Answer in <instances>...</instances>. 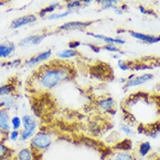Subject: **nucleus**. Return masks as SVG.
Here are the masks:
<instances>
[{
  "label": "nucleus",
  "mask_w": 160,
  "mask_h": 160,
  "mask_svg": "<svg viewBox=\"0 0 160 160\" xmlns=\"http://www.w3.org/2000/svg\"><path fill=\"white\" fill-rule=\"evenodd\" d=\"M79 42H71V43L69 44V46H70V48H75L76 47H78V46L79 45Z\"/></svg>",
  "instance_id": "obj_29"
},
{
  "label": "nucleus",
  "mask_w": 160,
  "mask_h": 160,
  "mask_svg": "<svg viewBox=\"0 0 160 160\" xmlns=\"http://www.w3.org/2000/svg\"><path fill=\"white\" fill-rule=\"evenodd\" d=\"M70 12H66V13H61V14H54V15H52L50 16L49 19H59V18H62V17H65L66 16L68 15L69 13H70Z\"/></svg>",
  "instance_id": "obj_20"
},
{
  "label": "nucleus",
  "mask_w": 160,
  "mask_h": 160,
  "mask_svg": "<svg viewBox=\"0 0 160 160\" xmlns=\"http://www.w3.org/2000/svg\"><path fill=\"white\" fill-rule=\"evenodd\" d=\"M13 50V48L8 46L0 45V58L1 57H7L10 54Z\"/></svg>",
  "instance_id": "obj_14"
},
{
  "label": "nucleus",
  "mask_w": 160,
  "mask_h": 160,
  "mask_svg": "<svg viewBox=\"0 0 160 160\" xmlns=\"http://www.w3.org/2000/svg\"><path fill=\"white\" fill-rule=\"evenodd\" d=\"M116 160H118V159H116Z\"/></svg>",
  "instance_id": "obj_31"
},
{
  "label": "nucleus",
  "mask_w": 160,
  "mask_h": 160,
  "mask_svg": "<svg viewBox=\"0 0 160 160\" xmlns=\"http://www.w3.org/2000/svg\"><path fill=\"white\" fill-rule=\"evenodd\" d=\"M0 128L4 130L10 129L8 124V115L5 110L0 111Z\"/></svg>",
  "instance_id": "obj_8"
},
{
  "label": "nucleus",
  "mask_w": 160,
  "mask_h": 160,
  "mask_svg": "<svg viewBox=\"0 0 160 160\" xmlns=\"http://www.w3.org/2000/svg\"><path fill=\"white\" fill-rule=\"evenodd\" d=\"M122 130L124 131V133H125L126 134H131L133 133L132 130L130 129L128 126H127V125H122Z\"/></svg>",
  "instance_id": "obj_22"
},
{
  "label": "nucleus",
  "mask_w": 160,
  "mask_h": 160,
  "mask_svg": "<svg viewBox=\"0 0 160 160\" xmlns=\"http://www.w3.org/2000/svg\"><path fill=\"white\" fill-rule=\"evenodd\" d=\"M105 49H108V51H111V52H117V51H119L118 49H116V48L113 47V46H111V45L107 46V47H105Z\"/></svg>",
  "instance_id": "obj_26"
},
{
  "label": "nucleus",
  "mask_w": 160,
  "mask_h": 160,
  "mask_svg": "<svg viewBox=\"0 0 160 160\" xmlns=\"http://www.w3.org/2000/svg\"><path fill=\"white\" fill-rule=\"evenodd\" d=\"M150 67H148V66H146V65H140V66H137V67H136V70H141V69H150Z\"/></svg>",
  "instance_id": "obj_28"
},
{
  "label": "nucleus",
  "mask_w": 160,
  "mask_h": 160,
  "mask_svg": "<svg viewBox=\"0 0 160 160\" xmlns=\"http://www.w3.org/2000/svg\"><path fill=\"white\" fill-rule=\"evenodd\" d=\"M36 18L33 15L25 16L19 18V19L14 20L12 23L11 27L13 28H19L20 27L25 25V24H29V23L33 22L36 21Z\"/></svg>",
  "instance_id": "obj_5"
},
{
  "label": "nucleus",
  "mask_w": 160,
  "mask_h": 160,
  "mask_svg": "<svg viewBox=\"0 0 160 160\" xmlns=\"http://www.w3.org/2000/svg\"><path fill=\"white\" fill-rule=\"evenodd\" d=\"M18 135H19V133H18L17 131H14L11 133V134H10V139H11L12 140H16L18 137Z\"/></svg>",
  "instance_id": "obj_27"
},
{
  "label": "nucleus",
  "mask_w": 160,
  "mask_h": 160,
  "mask_svg": "<svg viewBox=\"0 0 160 160\" xmlns=\"http://www.w3.org/2000/svg\"><path fill=\"white\" fill-rule=\"evenodd\" d=\"M80 4H79V2L78 1H76V2H73L70 3V4H68L67 5V8H74V7H77L79 6Z\"/></svg>",
  "instance_id": "obj_25"
},
{
  "label": "nucleus",
  "mask_w": 160,
  "mask_h": 160,
  "mask_svg": "<svg viewBox=\"0 0 160 160\" xmlns=\"http://www.w3.org/2000/svg\"><path fill=\"white\" fill-rule=\"evenodd\" d=\"M130 33H131V35H132L133 37H134V38L139 39V40L143 41V42H149V43H156V42H158L160 41V36L154 37V36H151V35H145V34H142V33H136V32H133V31L130 32Z\"/></svg>",
  "instance_id": "obj_6"
},
{
  "label": "nucleus",
  "mask_w": 160,
  "mask_h": 160,
  "mask_svg": "<svg viewBox=\"0 0 160 160\" xmlns=\"http://www.w3.org/2000/svg\"><path fill=\"white\" fill-rule=\"evenodd\" d=\"M58 56L61 58H71L77 55V53L74 49H67V50H64L62 53H58Z\"/></svg>",
  "instance_id": "obj_16"
},
{
  "label": "nucleus",
  "mask_w": 160,
  "mask_h": 160,
  "mask_svg": "<svg viewBox=\"0 0 160 160\" xmlns=\"http://www.w3.org/2000/svg\"><path fill=\"white\" fill-rule=\"evenodd\" d=\"M18 158H19V160H31V153L28 149H22L18 154Z\"/></svg>",
  "instance_id": "obj_12"
},
{
  "label": "nucleus",
  "mask_w": 160,
  "mask_h": 160,
  "mask_svg": "<svg viewBox=\"0 0 160 160\" xmlns=\"http://www.w3.org/2000/svg\"><path fill=\"white\" fill-rule=\"evenodd\" d=\"M4 104L5 105H6V106H9V105H10V104H12V103L10 102V99L9 98V97H6V98H5Z\"/></svg>",
  "instance_id": "obj_30"
},
{
  "label": "nucleus",
  "mask_w": 160,
  "mask_h": 160,
  "mask_svg": "<svg viewBox=\"0 0 160 160\" xmlns=\"http://www.w3.org/2000/svg\"><path fill=\"white\" fill-rule=\"evenodd\" d=\"M22 122L24 125V131L22 134V137L24 140H27L33 134L36 123L34 119L30 115H25L22 117Z\"/></svg>",
  "instance_id": "obj_2"
},
{
  "label": "nucleus",
  "mask_w": 160,
  "mask_h": 160,
  "mask_svg": "<svg viewBox=\"0 0 160 160\" xmlns=\"http://www.w3.org/2000/svg\"><path fill=\"white\" fill-rule=\"evenodd\" d=\"M103 3H105L104 5V8H110V7H113L114 5H116L117 2L116 1H104L102 2Z\"/></svg>",
  "instance_id": "obj_21"
},
{
  "label": "nucleus",
  "mask_w": 160,
  "mask_h": 160,
  "mask_svg": "<svg viewBox=\"0 0 160 160\" xmlns=\"http://www.w3.org/2000/svg\"><path fill=\"white\" fill-rule=\"evenodd\" d=\"M5 153H6V147H5L4 145L0 144V158L3 157L5 154Z\"/></svg>",
  "instance_id": "obj_23"
},
{
  "label": "nucleus",
  "mask_w": 160,
  "mask_h": 160,
  "mask_svg": "<svg viewBox=\"0 0 160 160\" xmlns=\"http://www.w3.org/2000/svg\"><path fill=\"white\" fill-rule=\"evenodd\" d=\"M99 105H100V106L103 108V109L108 110L113 107V100L111 98H108L106 100H104L101 101Z\"/></svg>",
  "instance_id": "obj_15"
},
{
  "label": "nucleus",
  "mask_w": 160,
  "mask_h": 160,
  "mask_svg": "<svg viewBox=\"0 0 160 160\" xmlns=\"http://www.w3.org/2000/svg\"><path fill=\"white\" fill-rule=\"evenodd\" d=\"M88 34L92 35V36L95 37V38L102 39V40L105 41L106 42H109V43H116V44H124V41L121 40V39H114V38H109V37L104 36V35H95V34H93V33H88Z\"/></svg>",
  "instance_id": "obj_11"
},
{
  "label": "nucleus",
  "mask_w": 160,
  "mask_h": 160,
  "mask_svg": "<svg viewBox=\"0 0 160 160\" xmlns=\"http://www.w3.org/2000/svg\"><path fill=\"white\" fill-rule=\"evenodd\" d=\"M150 144L149 142L142 143L139 147V154H141V156H145L150 150Z\"/></svg>",
  "instance_id": "obj_13"
},
{
  "label": "nucleus",
  "mask_w": 160,
  "mask_h": 160,
  "mask_svg": "<svg viewBox=\"0 0 160 160\" xmlns=\"http://www.w3.org/2000/svg\"><path fill=\"white\" fill-rule=\"evenodd\" d=\"M12 125H13V129L15 130H17L20 127L21 125V120L19 119V117H14L11 120Z\"/></svg>",
  "instance_id": "obj_17"
},
{
  "label": "nucleus",
  "mask_w": 160,
  "mask_h": 160,
  "mask_svg": "<svg viewBox=\"0 0 160 160\" xmlns=\"http://www.w3.org/2000/svg\"><path fill=\"white\" fill-rule=\"evenodd\" d=\"M62 75L59 71L51 70L46 72L42 78V83L44 86L52 88L56 86L61 80Z\"/></svg>",
  "instance_id": "obj_1"
},
{
  "label": "nucleus",
  "mask_w": 160,
  "mask_h": 160,
  "mask_svg": "<svg viewBox=\"0 0 160 160\" xmlns=\"http://www.w3.org/2000/svg\"><path fill=\"white\" fill-rule=\"evenodd\" d=\"M119 67H120V68L122 69V70H127L128 69V67L127 64H126L124 62H122V61H120L119 62Z\"/></svg>",
  "instance_id": "obj_24"
},
{
  "label": "nucleus",
  "mask_w": 160,
  "mask_h": 160,
  "mask_svg": "<svg viewBox=\"0 0 160 160\" xmlns=\"http://www.w3.org/2000/svg\"><path fill=\"white\" fill-rule=\"evenodd\" d=\"M51 50L46 51V52L42 53V54L39 55L38 56L32 58L31 61L28 62V64L33 65V64H36V63H39V62H40V61H44V60L48 59V58L51 56Z\"/></svg>",
  "instance_id": "obj_10"
},
{
  "label": "nucleus",
  "mask_w": 160,
  "mask_h": 160,
  "mask_svg": "<svg viewBox=\"0 0 160 160\" xmlns=\"http://www.w3.org/2000/svg\"><path fill=\"white\" fill-rule=\"evenodd\" d=\"M44 35H35V36H30L28 38H25L22 41L21 44L22 45H28V44H38L40 43L44 38Z\"/></svg>",
  "instance_id": "obj_9"
},
{
  "label": "nucleus",
  "mask_w": 160,
  "mask_h": 160,
  "mask_svg": "<svg viewBox=\"0 0 160 160\" xmlns=\"http://www.w3.org/2000/svg\"><path fill=\"white\" fill-rule=\"evenodd\" d=\"M57 5H58V4H54V5H51V6L48 7V8L44 9V10H42V12H41V15H44V13H48V12L53 11V10L55 9V8H56V7L57 6Z\"/></svg>",
  "instance_id": "obj_19"
},
{
  "label": "nucleus",
  "mask_w": 160,
  "mask_h": 160,
  "mask_svg": "<svg viewBox=\"0 0 160 160\" xmlns=\"http://www.w3.org/2000/svg\"><path fill=\"white\" fill-rule=\"evenodd\" d=\"M153 78V75L150 74H145L143 75L139 76V77L135 78L133 79L130 80L128 81V83L125 84V87H132L138 85L142 84V83L147 82V81H150Z\"/></svg>",
  "instance_id": "obj_4"
},
{
  "label": "nucleus",
  "mask_w": 160,
  "mask_h": 160,
  "mask_svg": "<svg viewBox=\"0 0 160 160\" xmlns=\"http://www.w3.org/2000/svg\"><path fill=\"white\" fill-rule=\"evenodd\" d=\"M91 24V22H71L63 24V25L60 27V29L67 30V29H72V28H76V27H85L88 26L89 24Z\"/></svg>",
  "instance_id": "obj_7"
},
{
  "label": "nucleus",
  "mask_w": 160,
  "mask_h": 160,
  "mask_svg": "<svg viewBox=\"0 0 160 160\" xmlns=\"http://www.w3.org/2000/svg\"><path fill=\"white\" fill-rule=\"evenodd\" d=\"M10 91H11V89H10V86H4L0 87V95H7L9 92H10Z\"/></svg>",
  "instance_id": "obj_18"
},
{
  "label": "nucleus",
  "mask_w": 160,
  "mask_h": 160,
  "mask_svg": "<svg viewBox=\"0 0 160 160\" xmlns=\"http://www.w3.org/2000/svg\"><path fill=\"white\" fill-rule=\"evenodd\" d=\"M32 143L36 147L40 149L48 148L51 144V138L48 134L40 133L37 134L32 140Z\"/></svg>",
  "instance_id": "obj_3"
}]
</instances>
